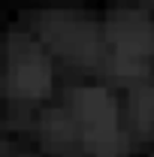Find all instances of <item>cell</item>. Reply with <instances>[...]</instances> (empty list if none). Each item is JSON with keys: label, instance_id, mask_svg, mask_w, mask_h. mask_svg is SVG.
<instances>
[{"label": "cell", "instance_id": "1", "mask_svg": "<svg viewBox=\"0 0 154 157\" xmlns=\"http://www.w3.org/2000/svg\"><path fill=\"white\" fill-rule=\"evenodd\" d=\"M76 109H79L85 148L94 157H124L127 142L118 127L115 100L103 88H82L76 94Z\"/></svg>", "mask_w": 154, "mask_h": 157}, {"label": "cell", "instance_id": "2", "mask_svg": "<svg viewBox=\"0 0 154 157\" xmlns=\"http://www.w3.org/2000/svg\"><path fill=\"white\" fill-rule=\"evenodd\" d=\"M106 36L115 52V73L133 76L145 70V60L154 58V18L136 9L112 12L106 24Z\"/></svg>", "mask_w": 154, "mask_h": 157}, {"label": "cell", "instance_id": "3", "mask_svg": "<svg viewBox=\"0 0 154 157\" xmlns=\"http://www.w3.org/2000/svg\"><path fill=\"white\" fill-rule=\"evenodd\" d=\"M9 88H12V94L27 100L45 97L52 88L48 58L42 55V48L33 39L21 36V33L9 39Z\"/></svg>", "mask_w": 154, "mask_h": 157}, {"label": "cell", "instance_id": "4", "mask_svg": "<svg viewBox=\"0 0 154 157\" xmlns=\"http://www.w3.org/2000/svg\"><path fill=\"white\" fill-rule=\"evenodd\" d=\"M42 36L48 39L60 55L79 60V63H94L100 58V42H97V27L82 15L70 12H48L39 21Z\"/></svg>", "mask_w": 154, "mask_h": 157}, {"label": "cell", "instance_id": "5", "mask_svg": "<svg viewBox=\"0 0 154 157\" xmlns=\"http://www.w3.org/2000/svg\"><path fill=\"white\" fill-rule=\"evenodd\" d=\"M133 121L142 133L154 130V85H142L133 94Z\"/></svg>", "mask_w": 154, "mask_h": 157}]
</instances>
